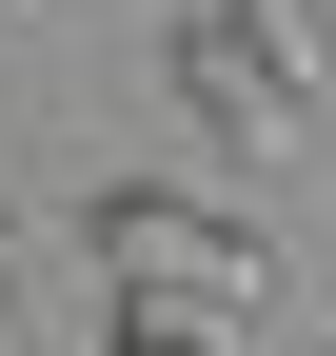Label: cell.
<instances>
[{"label":"cell","instance_id":"4","mask_svg":"<svg viewBox=\"0 0 336 356\" xmlns=\"http://www.w3.org/2000/svg\"><path fill=\"white\" fill-rule=\"evenodd\" d=\"M0 356H20V238H0Z\"/></svg>","mask_w":336,"mask_h":356},{"label":"cell","instance_id":"2","mask_svg":"<svg viewBox=\"0 0 336 356\" xmlns=\"http://www.w3.org/2000/svg\"><path fill=\"white\" fill-rule=\"evenodd\" d=\"M198 40H218V60H237V79L317 139V0H198Z\"/></svg>","mask_w":336,"mask_h":356},{"label":"cell","instance_id":"1","mask_svg":"<svg viewBox=\"0 0 336 356\" xmlns=\"http://www.w3.org/2000/svg\"><path fill=\"white\" fill-rule=\"evenodd\" d=\"M79 257H99L119 297H198V317H237V297L277 277V238L237 198H178V178H99L79 198Z\"/></svg>","mask_w":336,"mask_h":356},{"label":"cell","instance_id":"3","mask_svg":"<svg viewBox=\"0 0 336 356\" xmlns=\"http://www.w3.org/2000/svg\"><path fill=\"white\" fill-rule=\"evenodd\" d=\"M99 356H218V317H178V297H119V337Z\"/></svg>","mask_w":336,"mask_h":356}]
</instances>
